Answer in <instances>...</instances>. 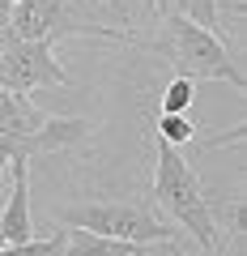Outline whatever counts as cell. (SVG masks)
<instances>
[{
	"label": "cell",
	"mask_w": 247,
	"mask_h": 256,
	"mask_svg": "<svg viewBox=\"0 0 247 256\" xmlns=\"http://www.w3.org/2000/svg\"><path fill=\"white\" fill-rule=\"evenodd\" d=\"M90 137V120H51L26 94L0 90V188L9 162H30L34 154L73 150Z\"/></svg>",
	"instance_id": "6da1fadb"
},
{
	"label": "cell",
	"mask_w": 247,
	"mask_h": 256,
	"mask_svg": "<svg viewBox=\"0 0 247 256\" xmlns=\"http://www.w3.org/2000/svg\"><path fill=\"white\" fill-rule=\"evenodd\" d=\"M154 150H158V171H154V205L166 210L175 222H179L205 252H218V226H213L209 214V196H205L196 171L179 158V150L166 146L154 132Z\"/></svg>",
	"instance_id": "7a4b0ae2"
},
{
	"label": "cell",
	"mask_w": 247,
	"mask_h": 256,
	"mask_svg": "<svg viewBox=\"0 0 247 256\" xmlns=\"http://www.w3.org/2000/svg\"><path fill=\"white\" fill-rule=\"evenodd\" d=\"M166 43H162V52L171 56V64H175V73L179 77H205V82H230L235 90H243V73L235 68V60H230V52H226V43H222L213 30H201V26H192L188 18H179V13H171L166 18Z\"/></svg>",
	"instance_id": "3957f363"
},
{
	"label": "cell",
	"mask_w": 247,
	"mask_h": 256,
	"mask_svg": "<svg viewBox=\"0 0 247 256\" xmlns=\"http://www.w3.org/2000/svg\"><path fill=\"white\" fill-rule=\"evenodd\" d=\"M55 218L64 226L77 230H94L107 239H124V244H154V239H175V226L162 222L149 205H115V201H85V205H68Z\"/></svg>",
	"instance_id": "277c9868"
},
{
	"label": "cell",
	"mask_w": 247,
	"mask_h": 256,
	"mask_svg": "<svg viewBox=\"0 0 247 256\" xmlns=\"http://www.w3.org/2000/svg\"><path fill=\"white\" fill-rule=\"evenodd\" d=\"M0 34L9 38H21V43H60V38H73V34H94V38H124L119 30H107V26H94V22H77L68 13L64 0H17L4 18V30Z\"/></svg>",
	"instance_id": "5b68a950"
},
{
	"label": "cell",
	"mask_w": 247,
	"mask_h": 256,
	"mask_svg": "<svg viewBox=\"0 0 247 256\" xmlns=\"http://www.w3.org/2000/svg\"><path fill=\"white\" fill-rule=\"evenodd\" d=\"M43 86H73V77L60 68L51 43H21V38L0 34V90H13V94H30V90H43Z\"/></svg>",
	"instance_id": "8992f818"
},
{
	"label": "cell",
	"mask_w": 247,
	"mask_h": 256,
	"mask_svg": "<svg viewBox=\"0 0 247 256\" xmlns=\"http://www.w3.org/2000/svg\"><path fill=\"white\" fill-rule=\"evenodd\" d=\"M30 162H9V205L0 214V244L17 248L34 239V222H30V188H26Z\"/></svg>",
	"instance_id": "52a82bcc"
},
{
	"label": "cell",
	"mask_w": 247,
	"mask_h": 256,
	"mask_svg": "<svg viewBox=\"0 0 247 256\" xmlns=\"http://www.w3.org/2000/svg\"><path fill=\"white\" fill-rule=\"evenodd\" d=\"M137 244H124V239H107V235H94V230H77L68 235L64 256H132Z\"/></svg>",
	"instance_id": "ba28073f"
},
{
	"label": "cell",
	"mask_w": 247,
	"mask_h": 256,
	"mask_svg": "<svg viewBox=\"0 0 247 256\" xmlns=\"http://www.w3.org/2000/svg\"><path fill=\"white\" fill-rule=\"evenodd\" d=\"M68 230H51L47 239H26L17 248H0V256H64Z\"/></svg>",
	"instance_id": "9c48e42d"
},
{
	"label": "cell",
	"mask_w": 247,
	"mask_h": 256,
	"mask_svg": "<svg viewBox=\"0 0 247 256\" xmlns=\"http://www.w3.org/2000/svg\"><path fill=\"white\" fill-rule=\"evenodd\" d=\"M179 18H188L201 30H218V0H175Z\"/></svg>",
	"instance_id": "30bf717a"
},
{
	"label": "cell",
	"mask_w": 247,
	"mask_h": 256,
	"mask_svg": "<svg viewBox=\"0 0 247 256\" xmlns=\"http://www.w3.org/2000/svg\"><path fill=\"white\" fill-rule=\"evenodd\" d=\"M188 102H192V82L188 77H175L166 86V94H162V116H183Z\"/></svg>",
	"instance_id": "8fae6325"
},
{
	"label": "cell",
	"mask_w": 247,
	"mask_h": 256,
	"mask_svg": "<svg viewBox=\"0 0 247 256\" xmlns=\"http://www.w3.org/2000/svg\"><path fill=\"white\" fill-rule=\"evenodd\" d=\"M158 137H162L166 146L192 141V124H188V116H162V120H158Z\"/></svg>",
	"instance_id": "7c38bea8"
},
{
	"label": "cell",
	"mask_w": 247,
	"mask_h": 256,
	"mask_svg": "<svg viewBox=\"0 0 247 256\" xmlns=\"http://www.w3.org/2000/svg\"><path fill=\"white\" fill-rule=\"evenodd\" d=\"M132 256H183V248L175 239H154V244H137Z\"/></svg>",
	"instance_id": "4fadbf2b"
},
{
	"label": "cell",
	"mask_w": 247,
	"mask_h": 256,
	"mask_svg": "<svg viewBox=\"0 0 247 256\" xmlns=\"http://www.w3.org/2000/svg\"><path fill=\"white\" fill-rule=\"evenodd\" d=\"M154 4H158V13H162V18H171V13H175V0H154Z\"/></svg>",
	"instance_id": "5bb4252c"
},
{
	"label": "cell",
	"mask_w": 247,
	"mask_h": 256,
	"mask_svg": "<svg viewBox=\"0 0 247 256\" xmlns=\"http://www.w3.org/2000/svg\"><path fill=\"white\" fill-rule=\"evenodd\" d=\"M13 4H17V0H0V13H4V18H9V9Z\"/></svg>",
	"instance_id": "9a60e30c"
},
{
	"label": "cell",
	"mask_w": 247,
	"mask_h": 256,
	"mask_svg": "<svg viewBox=\"0 0 247 256\" xmlns=\"http://www.w3.org/2000/svg\"><path fill=\"white\" fill-rule=\"evenodd\" d=\"M111 4H115V9H119V13H124V0H111Z\"/></svg>",
	"instance_id": "2e32d148"
},
{
	"label": "cell",
	"mask_w": 247,
	"mask_h": 256,
	"mask_svg": "<svg viewBox=\"0 0 247 256\" xmlns=\"http://www.w3.org/2000/svg\"><path fill=\"white\" fill-rule=\"evenodd\" d=\"M0 248H4V244H0Z\"/></svg>",
	"instance_id": "e0dca14e"
}]
</instances>
